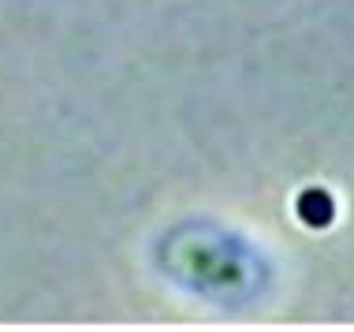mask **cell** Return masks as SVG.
<instances>
[{
	"instance_id": "6da1fadb",
	"label": "cell",
	"mask_w": 354,
	"mask_h": 332,
	"mask_svg": "<svg viewBox=\"0 0 354 332\" xmlns=\"http://www.w3.org/2000/svg\"><path fill=\"white\" fill-rule=\"evenodd\" d=\"M299 216H302V224H310V228H324L336 216V205H332V198L324 194L321 187H310V191L299 194Z\"/></svg>"
}]
</instances>
